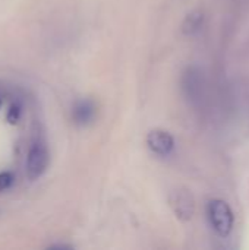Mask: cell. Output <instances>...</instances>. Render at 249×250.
<instances>
[{
    "label": "cell",
    "instance_id": "cell-1",
    "mask_svg": "<svg viewBox=\"0 0 249 250\" xmlns=\"http://www.w3.org/2000/svg\"><path fill=\"white\" fill-rule=\"evenodd\" d=\"M182 91L188 103L194 107H200L205 100L207 79L201 67L189 66L182 75Z\"/></svg>",
    "mask_w": 249,
    "mask_h": 250
},
{
    "label": "cell",
    "instance_id": "cell-2",
    "mask_svg": "<svg viewBox=\"0 0 249 250\" xmlns=\"http://www.w3.org/2000/svg\"><path fill=\"white\" fill-rule=\"evenodd\" d=\"M50 163V152H48V146L47 142L44 139V136L38 135L34 141L32 145L28 151V157H26V164H25V171H26V177L28 180L34 182L37 179H40Z\"/></svg>",
    "mask_w": 249,
    "mask_h": 250
},
{
    "label": "cell",
    "instance_id": "cell-3",
    "mask_svg": "<svg viewBox=\"0 0 249 250\" xmlns=\"http://www.w3.org/2000/svg\"><path fill=\"white\" fill-rule=\"evenodd\" d=\"M207 217L210 226L220 237H227L232 233L235 217L227 202L222 199H211L207 205Z\"/></svg>",
    "mask_w": 249,
    "mask_h": 250
},
{
    "label": "cell",
    "instance_id": "cell-4",
    "mask_svg": "<svg viewBox=\"0 0 249 250\" xmlns=\"http://www.w3.org/2000/svg\"><path fill=\"white\" fill-rule=\"evenodd\" d=\"M170 207L175 215L182 221H189L195 214V201L192 193L185 188H178L170 193Z\"/></svg>",
    "mask_w": 249,
    "mask_h": 250
},
{
    "label": "cell",
    "instance_id": "cell-5",
    "mask_svg": "<svg viewBox=\"0 0 249 250\" xmlns=\"http://www.w3.org/2000/svg\"><path fill=\"white\" fill-rule=\"evenodd\" d=\"M147 145L154 154L160 157H167L175 148V139L167 130L154 129L147 135Z\"/></svg>",
    "mask_w": 249,
    "mask_h": 250
},
{
    "label": "cell",
    "instance_id": "cell-6",
    "mask_svg": "<svg viewBox=\"0 0 249 250\" xmlns=\"http://www.w3.org/2000/svg\"><path fill=\"white\" fill-rule=\"evenodd\" d=\"M95 117V104L91 100H79L72 108V119L78 126L90 125Z\"/></svg>",
    "mask_w": 249,
    "mask_h": 250
},
{
    "label": "cell",
    "instance_id": "cell-7",
    "mask_svg": "<svg viewBox=\"0 0 249 250\" xmlns=\"http://www.w3.org/2000/svg\"><path fill=\"white\" fill-rule=\"evenodd\" d=\"M203 23H204V13L198 9L192 10L185 16L182 22V32L185 35H195L203 28Z\"/></svg>",
    "mask_w": 249,
    "mask_h": 250
},
{
    "label": "cell",
    "instance_id": "cell-8",
    "mask_svg": "<svg viewBox=\"0 0 249 250\" xmlns=\"http://www.w3.org/2000/svg\"><path fill=\"white\" fill-rule=\"evenodd\" d=\"M21 117H22V105H19L18 103H13V104L9 107V110H7L6 119H7L9 123L16 125V123L21 120Z\"/></svg>",
    "mask_w": 249,
    "mask_h": 250
},
{
    "label": "cell",
    "instance_id": "cell-9",
    "mask_svg": "<svg viewBox=\"0 0 249 250\" xmlns=\"http://www.w3.org/2000/svg\"><path fill=\"white\" fill-rule=\"evenodd\" d=\"M12 183H13V176L10 173H7V171L0 173V192L9 189L12 186Z\"/></svg>",
    "mask_w": 249,
    "mask_h": 250
},
{
    "label": "cell",
    "instance_id": "cell-10",
    "mask_svg": "<svg viewBox=\"0 0 249 250\" xmlns=\"http://www.w3.org/2000/svg\"><path fill=\"white\" fill-rule=\"evenodd\" d=\"M50 249H72L70 245H53L50 246Z\"/></svg>",
    "mask_w": 249,
    "mask_h": 250
},
{
    "label": "cell",
    "instance_id": "cell-11",
    "mask_svg": "<svg viewBox=\"0 0 249 250\" xmlns=\"http://www.w3.org/2000/svg\"><path fill=\"white\" fill-rule=\"evenodd\" d=\"M0 107H1V97H0Z\"/></svg>",
    "mask_w": 249,
    "mask_h": 250
}]
</instances>
